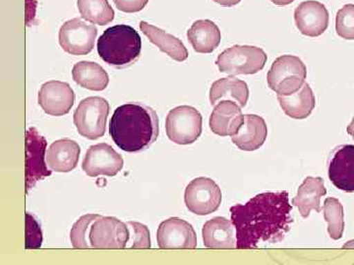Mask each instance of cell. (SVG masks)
Masks as SVG:
<instances>
[{
  "label": "cell",
  "instance_id": "obj_1",
  "mask_svg": "<svg viewBox=\"0 0 354 265\" xmlns=\"http://www.w3.org/2000/svg\"><path fill=\"white\" fill-rule=\"evenodd\" d=\"M288 192L263 193L245 204L230 208L239 250L277 244L286 238L293 222Z\"/></svg>",
  "mask_w": 354,
  "mask_h": 265
},
{
  "label": "cell",
  "instance_id": "obj_2",
  "mask_svg": "<svg viewBox=\"0 0 354 265\" xmlns=\"http://www.w3.org/2000/svg\"><path fill=\"white\" fill-rule=\"evenodd\" d=\"M109 134L120 150L143 152L157 141L160 134L158 114L140 102L123 104L114 110Z\"/></svg>",
  "mask_w": 354,
  "mask_h": 265
},
{
  "label": "cell",
  "instance_id": "obj_3",
  "mask_svg": "<svg viewBox=\"0 0 354 265\" xmlns=\"http://www.w3.org/2000/svg\"><path fill=\"white\" fill-rule=\"evenodd\" d=\"M97 48L100 57L106 63L116 68H127L138 60L142 39L131 26L116 25L102 32Z\"/></svg>",
  "mask_w": 354,
  "mask_h": 265
},
{
  "label": "cell",
  "instance_id": "obj_4",
  "mask_svg": "<svg viewBox=\"0 0 354 265\" xmlns=\"http://www.w3.org/2000/svg\"><path fill=\"white\" fill-rule=\"evenodd\" d=\"M306 77V66L299 57L283 55L272 63L268 72L267 82L278 95H290L301 88Z\"/></svg>",
  "mask_w": 354,
  "mask_h": 265
},
{
  "label": "cell",
  "instance_id": "obj_5",
  "mask_svg": "<svg viewBox=\"0 0 354 265\" xmlns=\"http://www.w3.org/2000/svg\"><path fill=\"white\" fill-rule=\"evenodd\" d=\"M267 55L262 48L251 46H234L218 55L216 64L221 73L251 75L264 68Z\"/></svg>",
  "mask_w": 354,
  "mask_h": 265
},
{
  "label": "cell",
  "instance_id": "obj_6",
  "mask_svg": "<svg viewBox=\"0 0 354 265\" xmlns=\"http://www.w3.org/2000/svg\"><path fill=\"white\" fill-rule=\"evenodd\" d=\"M111 106L106 99L101 97H90L79 104L73 119L77 131L88 139H97L106 134Z\"/></svg>",
  "mask_w": 354,
  "mask_h": 265
},
{
  "label": "cell",
  "instance_id": "obj_7",
  "mask_svg": "<svg viewBox=\"0 0 354 265\" xmlns=\"http://www.w3.org/2000/svg\"><path fill=\"white\" fill-rule=\"evenodd\" d=\"M201 113L189 106L171 109L165 120L169 139L177 145H190L200 138L203 129Z\"/></svg>",
  "mask_w": 354,
  "mask_h": 265
},
{
  "label": "cell",
  "instance_id": "obj_8",
  "mask_svg": "<svg viewBox=\"0 0 354 265\" xmlns=\"http://www.w3.org/2000/svg\"><path fill=\"white\" fill-rule=\"evenodd\" d=\"M88 239L91 248L121 250L127 248L129 229L127 223L118 218L100 215L91 225Z\"/></svg>",
  "mask_w": 354,
  "mask_h": 265
},
{
  "label": "cell",
  "instance_id": "obj_9",
  "mask_svg": "<svg viewBox=\"0 0 354 265\" xmlns=\"http://www.w3.org/2000/svg\"><path fill=\"white\" fill-rule=\"evenodd\" d=\"M221 190L218 184L207 177H199L188 184L184 194L186 208L197 215H208L221 206Z\"/></svg>",
  "mask_w": 354,
  "mask_h": 265
},
{
  "label": "cell",
  "instance_id": "obj_10",
  "mask_svg": "<svg viewBox=\"0 0 354 265\" xmlns=\"http://www.w3.org/2000/svg\"><path fill=\"white\" fill-rule=\"evenodd\" d=\"M97 29L81 18L67 21L60 28L59 43L71 55H87L95 48Z\"/></svg>",
  "mask_w": 354,
  "mask_h": 265
},
{
  "label": "cell",
  "instance_id": "obj_11",
  "mask_svg": "<svg viewBox=\"0 0 354 265\" xmlns=\"http://www.w3.org/2000/svg\"><path fill=\"white\" fill-rule=\"evenodd\" d=\"M46 141L36 128L26 132V192H29L38 181L50 176L46 159Z\"/></svg>",
  "mask_w": 354,
  "mask_h": 265
},
{
  "label": "cell",
  "instance_id": "obj_12",
  "mask_svg": "<svg viewBox=\"0 0 354 265\" xmlns=\"http://www.w3.org/2000/svg\"><path fill=\"white\" fill-rule=\"evenodd\" d=\"M123 158L108 144H97L88 148L82 168L90 177L118 175L123 168Z\"/></svg>",
  "mask_w": 354,
  "mask_h": 265
},
{
  "label": "cell",
  "instance_id": "obj_13",
  "mask_svg": "<svg viewBox=\"0 0 354 265\" xmlns=\"http://www.w3.org/2000/svg\"><path fill=\"white\" fill-rule=\"evenodd\" d=\"M158 248H195L197 246V235L194 228L187 221L171 217L160 223L158 228Z\"/></svg>",
  "mask_w": 354,
  "mask_h": 265
},
{
  "label": "cell",
  "instance_id": "obj_14",
  "mask_svg": "<svg viewBox=\"0 0 354 265\" xmlns=\"http://www.w3.org/2000/svg\"><path fill=\"white\" fill-rule=\"evenodd\" d=\"M39 106L48 115L64 116L75 102V94L69 84L60 81L44 83L39 92Z\"/></svg>",
  "mask_w": 354,
  "mask_h": 265
},
{
  "label": "cell",
  "instance_id": "obj_15",
  "mask_svg": "<svg viewBox=\"0 0 354 265\" xmlns=\"http://www.w3.org/2000/svg\"><path fill=\"white\" fill-rule=\"evenodd\" d=\"M328 175L337 189L354 192V146H339L333 150L328 164Z\"/></svg>",
  "mask_w": 354,
  "mask_h": 265
},
{
  "label": "cell",
  "instance_id": "obj_16",
  "mask_svg": "<svg viewBox=\"0 0 354 265\" xmlns=\"http://www.w3.org/2000/svg\"><path fill=\"white\" fill-rule=\"evenodd\" d=\"M329 11L321 2L307 0L302 2L295 11L297 28L304 36L317 38L321 36L329 26Z\"/></svg>",
  "mask_w": 354,
  "mask_h": 265
},
{
  "label": "cell",
  "instance_id": "obj_17",
  "mask_svg": "<svg viewBox=\"0 0 354 265\" xmlns=\"http://www.w3.org/2000/svg\"><path fill=\"white\" fill-rule=\"evenodd\" d=\"M244 114L236 102L223 101L216 104L209 117V129L221 137L234 136L243 124Z\"/></svg>",
  "mask_w": 354,
  "mask_h": 265
},
{
  "label": "cell",
  "instance_id": "obj_18",
  "mask_svg": "<svg viewBox=\"0 0 354 265\" xmlns=\"http://www.w3.org/2000/svg\"><path fill=\"white\" fill-rule=\"evenodd\" d=\"M80 153V146L73 139H58L48 148L46 155V164L50 170L67 173L76 168Z\"/></svg>",
  "mask_w": 354,
  "mask_h": 265
},
{
  "label": "cell",
  "instance_id": "obj_19",
  "mask_svg": "<svg viewBox=\"0 0 354 265\" xmlns=\"http://www.w3.org/2000/svg\"><path fill=\"white\" fill-rule=\"evenodd\" d=\"M267 136L268 127L264 118L256 114H245L243 124L232 136V141L241 150L253 152L264 145Z\"/></svg>",
  "mask_w": 354,
  "mask_h": 265
},
{
  "label": "cell",
  "instance_id": "obj_20",
  "mask_svg": "<svg viewBox=\"0 0 354 265\" xmlns=\"http://www.w3.org/2000/svg\"><path fill=\"white\" fill-rule=\"evenodd\" d=\"M232 221L225 217H215L207 221L203 227L204 245L208 248H235L236 233Z\"/></svg>",
  "mask_w": 354,
  "mask_h": 265
},
{
  "label": "cell",
  "instance_id": "obj_21",
  "mask_svg": "<svg viewBox=\"0 0 354 265\" xmlns=\"http://www.w3.org/2000/svg\"><path fill=\"white\" fill-rule=\"evenodd\" d=\"M327 194L323 178L307 177L297 190V197L292 199L293 206H297L302 217L307 218L310 211L321 213V197Z\"/></svg>",
  "mask_w": 354,
  "mask_h": 265
},
{
  "label": "cell",
  "instance_id": "obj_22",
  "mask_svg": "<svg viewBox=\"0 0 354 265\" xmlns=\"http://www.w3.org/2000/svg\"><path fill=\"white\" fill-rule=\"evenodd\" d=\"M249 99L248 85L244 81L228 77L216 81L209 90V101L215 106L223 101L236 102L241 108L246 106Z\"/></svg>",
  "mask_w": 354,
  "mask_h": 265
},
{
  "label": "cell",
  "instance_id": "obj_23",
  "mask_svg": "<svg viewBox=\"0 0 354 265\" xmlns=\"http://www.w3.org/2000/svg\"><path fill=\"white\" fill-rule=\"evenodd\" d=\"M140 29L147 38L150 39L151 43L157 46L162 52L167 53L172 59L178 62L185 61L187 59V48L180 39L160 28L149 24L145 21L140 22Z\"/></svg>",
  "mask_w": 354,
  "mask_h": 265
},
{
  "label": "cell",
  "instance_id": "obj_24",
  "mask_svg": "<svg viewBox=\"0 0 354 265\" xmlns=\"http://www.w3.org/2000/svg\"><path fill=\"white\" fill-rule=\"evenodd\" d=\"M188 41L198 53H212L220 46L221 34L211 20H198L187 32Z\"/></svg>",
  "mask_w": 354,
  "mask_h": 265
},
{
  "label": "cell",
  "instance_id": "obj_25",
  "mask_svg": "<svg viewBox=\"0 0 354 265\" xmlns=\"http://www.w3.org/2000/svg\"><path fill=\"white\" fill-rule=\"evenodd\" d=\"M278 101L283 112L293 119H305L316 106L315 95L307 83L295 94L278 95Z\"/></svg>",
  "mask_w": 354,
  "mask_h": 265
},
{
  "label": "cell",
  "instance_id": "obj_26",
  "mask_svg": "<svg viewBox=\"0 0 354 265\" xmlns=\"http://www.w3.org/2000/svg\"><path fill=\"white\" fill-rule=\"evenodd\" d=\"M72 77L77 85L95 92L106 90L109 83V74L106 70L95 62H78L72 69Z\"/></svg>",
  "mask_w": 354,
  "mask_h": 265
},
{
  "label": "cell",
  "instance_id": "obj_27",
  "mask_svg": "<svg viewBox=\"0 0 354 265\" xmlns=\"http://www.w3.org/2000/svg\"><path fill=\"white\" fill-rule=\"evenodd\" d=\"M77 6L83 19L92 24L106 26L114 19V10L109 0H77Z\"/></svg>",
  "mask_w": 354,
  "mask_h": 265
},
{
  "label": "cell",
  "instance_id": "obj_28",
  "mask_svg": "<svg viewBox=\"0 0 354 265\" xmlns=\"http://www.w3.org/2000/svg\"><path fill=\"white\" fill-rule=\"evenodd\" d=\"M324 217L328 222V233L333 240H339L344 231V206L335 197H328L324 202Z\"/></svg>",
  "mask_w": 354,
  "mask_h": 265
},
{
  "label": "cell",
  "instance_id": "obj_29",
  "mask_svg": "<svg viewBox=\"0 0 354 265\" xmlns=\"http://www.w3.org/2000/svg\"><path fill=\"white\" fill-rule=\"evenodd\" d=\"M99 215H86L79 218L70 231V240L74 248H91L88 243V232L91 225Z\"/></svg>",
  "mask_w": 354,
  "mask_h": 265
},
{
  "label": "cell",
  "instance_id": "obj_30",
  "mask_svg": "<svg viewBox=\"0 0 354 265\" xmlns=\"http://www.w3.org/2000/svg\"><path fill=\"white\" fill-rule=\"evenodd\" d=\"M335 30L342 39H354V4H346L337 11Z\"/></svg>",
  "mask_w": 354,
  "mask_h": 265
},
{
  "label": "cell",
  "instance_id": "obj_31",
  "mask_svg": "<svg viewBox=\"0 0 354 265\" xmlns=\"http://www.w3.org/2000/svg\"><path fill=\"white\" fill-rule=\"evenodd\" d=\"M127 224L129 229V240L127 248H151L152 246L148 227L135 221H128Z\"/></svg>",
  "mask_w": 354,
  "mask_h": 265
},
{
  "label": "cell",
  "instance_id": "obj_32",
  "mask_svg": "<svg viewBox=\"0 0 354 265\" xmlns=\"http://www.w3.org/2000/svg\"><path fill=\"white\" fill-rule=\"evenodd\" d=\"M43 244V232L38 220L29 213H26V248L35 250Z\"/></svg>",
  "mask_w": 354,
  "mask_h": 265
},
{
  "label": "cell",
  "instance_id": "obj_33",
  "mask_svg": "<svg viewBox=\"0 0 354 265\" xmlns=\"http://www.w3.org/2000/svg\"><path fill=\"white\" fill-rule=\"evenodd\" d=\"M118 10L127 13L139 12L145 8L149 0H113Z\"/></svg>",
  "mask_w": 354,
  "mask_h": 265
},
{
  "label": "cell",
  "instance_id": "obj_34",
  "mask_svg": "<svg viewBox=\"0 0 354 265\" xmlns=\"http://www.w3.org/2000/svg\"><path fill=\"white\" fill-rule=\"evenodd\" d=\"M221 6L232 7L241 3V0H213Z\"/></svg>",
  "mask_w": 354,
  "mask_h": 265
},
{
  "label": "cell",
  "instance_id": "obj_35",
  "mask_svg": "<svg viewBox=\"0 0 354 265\" xmlns=\"http://www.w3.org/2000/svg\"><path fill=\"white\" fill-rule=\"evenodd\" d=\"M271 1L278 6H290L295 0H271Z\"/></svg>",
  "mask_w": 354,
  "mask_h": 265
},
{
  "label": "cell",
  "instance_id": "obj_36",
  "mask_svg": "<svg viewBox=\"0 0 354 265\" xmlns=\"http://www.w3.org/2000/svg\"><path fill=\"white\" fill-rule=\"evenodd\" d=\"M348 132L351 135V138L354 139V118L353 121H351V124L348 125Z\"/></svg>",
  "mask_w": 354,
  "mask_h": 265
},
{
  "label": "cell",
  "instance_id": "obj_37",
  "mask_svg": "<svg viewBox=\"0 0 354 265\" xmlns=\"http://www.w3.org/2000/svg\"><path fill=\"white\" fill-rule=\"evenodd\" d=\"M344 248H354V240L346 243V245L344 246Z\"/></svg>",
  "mask_w": 354,
  "mask_h": 265
}]
</instances>
